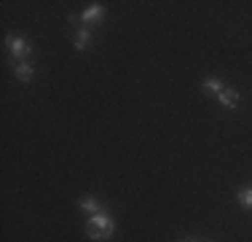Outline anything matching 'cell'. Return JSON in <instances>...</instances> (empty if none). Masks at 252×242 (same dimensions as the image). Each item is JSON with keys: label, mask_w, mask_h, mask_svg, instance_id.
<instances>
[{"label": "cell", "mask_w": 252, "mask_h": 242, "mask_svg": "<svg viewBox=\"0 0 252 242\" xmlns=\"http://www.w3.org/2000/svg\"><path fill=\"white\" fill-rule=\"evenodd\" d=\"M86 234L92 240H110L113 234H116V223H113V218L107 215V213H97V215H92L86 221Z\"/></svg>", "instance_id": "6da1fadb"}, {"label": "cell", "mask_w": 252, "mask_h": 242, "mask_svg": "<svg viewBox=\"0 0 252 242\" xmlns=\"http://www.w3.org/2000/svg\"><path fill=\"white\" fill-rule=\"evenodd\" d=\"M8 51L14 59H25L32 54V46H30L25 38H19V35H8Z\"/></svg>", "instance_id": "7a4b0ae2"}, {"label": "cell", "mask_w": 252, "mask_h": 242, "mask_svg": "<svg viewBox=\"0 0 252 242\" xmlns=\"http://www.w3.org/2000/svg\"><path fill=\"white\" fill-rule=\"evenodd\" d=\"M102 19H105V5H99V3L89 5V8L81 14V22L83 24H94V22H102Z\"/></svg>", "instance_id": "3957f363"}, {"label": "cell", "mask_w": 252, "mask_h": 242, "mask_svg": "<svg viewBox=\"0 0 252 242\" xmlns=\"http://www.w3.org/2000/svg\"><path fill=\"white\" fill-rule=\"evenodd\" d=\"M78 207H81V210H86V213H92V215L105 213V204H102L97 197H83V199H78Z\"/></svg>", "instance_id": "277c9868"}, {"label": "cell", "mask_w": 252, "mask_h": 242, "mask_svg": "<svg viewBox=\"0 0 252 242\" xmlns=\"http://www.w3.org/2000/svg\"><path fill=\"white\" fill-rule=\"evenodd\" d=\"M14 73H16V78L19 81H32V76H35V68H32V62H16V68H14Z\"/></svg>", "instance_id": "5b68a950"}, {"label": "cell", "mask_w": 252, "mask_h": 242, "mask_svg": "<svg viewBox=\"0 0 252 242\" xmlns=\"http://www.w3.org/2000/svg\"><path fill=\"white\" fill-rule=\"evenodd\" d=\"M218 100L223 102L225 108H236V105H239V92H236V89H228V86H225L223 92L218 94Z\"/></svg>", "instance_id": "8992f818"}, {"label": "cell", "mask_w": 252, "mask_h": 242, "mask_svg": "<svg viewBox=\"0 0 252 242\" xmlns=\"http://www.w3.org/2000/svg\"><path fill=\"white\" fill-rule=\"evenodd\" d=\"M89 43H92V35H89V27H81L75 35V48L78 51H83V48H89Z\"/></svg>", "instance_id": "52a82bcc"}, {"label": "cell", "mask_w": 252, "mask_h": 242, "mask_svg": "<svg viewBox=\"0 0 252 242\" xmlns=\"http://www.w3.org/2000/svg\"><path fill=\"white\" fill-rule=\"evenodd\" d=\"M201 86H204V92H209V94H220V92H223V83H220L218 81V78H204V83H201Z\"/></svg>", "instance_id": "ba28073f"}, {"label": "cell", "mask_w": 252, "mask_h": 242, "mask_svg": "<svg viewBox=\"0 0 252 242\" xmlns=\"http://www.w3.org/2000/svg\"><path fill=\"white\" fill-rule=\"evenodd\" d=\"M239 204H242V207H252V186L239 191Z\"/></svg>", "instance_id": "9c48e42d"}, {"label": "cell", "mask_w": 252, "mask_h": 242, "mask_svg": "<svg viewBox=\"0 0 252 242\" xmlns=\"http://www.w3.org/2000/svg\"><path fill=\"white\" fill-rule=\"evenodd\" d=\"M188 242H193V240H188Z\"/></svg>", "instance_id": "30bf717a"}]
</instances>
